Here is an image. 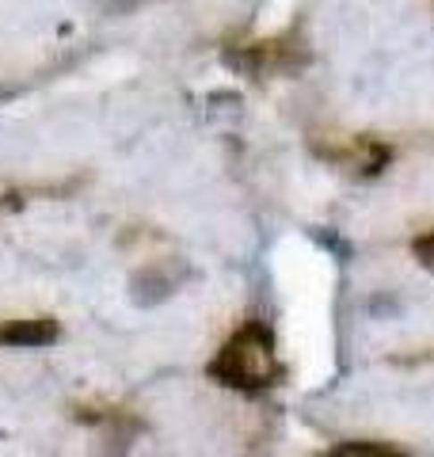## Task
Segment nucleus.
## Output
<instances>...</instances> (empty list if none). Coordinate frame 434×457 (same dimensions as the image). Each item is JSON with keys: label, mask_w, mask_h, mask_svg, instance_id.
Here are the masks:
<instances>
[{"label": "nucleus", "mask_w": 434, "mask_h": 457, "mask_svg": "<svg viewBox=\"0 0 434 457\" xmlns=\"http://www.w3.org/2000/svg\"><path fill=\"white\" fill-rule=\"evenodd\" d=\"M279 374V362H274V339L263 324H244L240 332H233L225 339V347L217 351V359L210 362V378L229 385V389H244L255 393L271 385V378Z\"/></svg>", "instance_id": "nucleus-1"}, {"label": "nucleus", "mask_w": 434, "mask_h": 457, "mask_svg": "<svg viewBox=\"0 0 434 457\" xmlns=\"http://www.w3.org/2000/svg\"><path fill=\"white\" fill-rule=\"evenodd\" d=\"M62 336L57 324L50 317H23V320H0V347H50V343Z\"/></svg>", "instance_id": "nucleus-2"}, {"label": "nucleus", "mask_w": 434, "mask_h": 457, "mask_svg": "<svg viewBox=\"0 0 434 457\" xmlns=\"http://www.w3.org/2000/svg\"><path fill=\"white\" fill-rule=\"evenodd\" d=\"M331 453H351V457H396L400 450L396 446H385V442H343V446H336Z\"/></svg>", "instance_id": "nucleus-3"}, {"label": "nucleus", "mask_w": 434, "mask_h": 457, "mask_svg": "<svg viewBox=\"0 0 434 457\" xmlns=\"http://www.w3.org/2000/svg\"><path fill=\"white\" fill-rule=\"evenodd\" d=\"M412 255L419 263H423L427 270H434V233H427V237H419L415 245H412Z\"/></svg>", "instance_id": "nucleus-4"}]
</instances>
